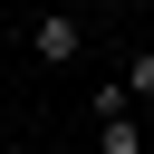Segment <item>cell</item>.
Masks as SVG:
<instances>
[{"instance_id":"obj_4","label":"cell","mask_w":154,"mask_h":154,"mask_svg":"<svg viewBox=\"0 0 154 154\" xmlns=\"http://www.w3.org/2000/svg\"><path fill=\"white\" fill-rule=\"evenodd\" d=\"M125 106H135L125 77H116V87H87V125H106V116H125Z\"/></svg>"},{"instance_id":"obj_1","label":"cell","mask_w":154,"mask_h":154,"mask_svg":"<svg viewBox=\"0 0 154 154\" xmlns=\"http://www.w3.org/2000/svg\"><path fill=\"white\" fill-rule=\"evenodd\" d=\"M29 58H38V67H77V58H87V19H67V10H48V19L29 29Z\"/></svg>"},{"instance_id":"obj_2","label":"cell","mask_w":154,"mask_h":154,"mask_svg":"<svg viewBox=\"0 0 154 154\" xmlns=\"http://www.w3.org/2000/svg\"><path fill=\"white\" fill-rule=\"evenodd\" d=\"M96 135V154H144V116L125 106V116H106V125H87Z\"/></svg>"},{"instance_id":"obj_6","label":"cell","mask_w":154,"mask_h":154,"mask_svg":"<svg viewBox=\"0 0 154 154\" xmlns=\"http://www.w3.org/2000/svg\"><path fill=\"white\" fill-rule=\"evenodd\" d=\"M144 154H154V135H144Z\"/></svg>"},{"instance_id":"obj_5","label":"cell","mask_w":154,"mask_h":154,"mask_svg":"<svg viewBox=\"0 0 154 154\" xmlns=\"http://www.w3.org/2000/svg\"><path fill=\"white\" fill-rule=\"evenodd\" d=\"M87 10H125V0H87Z\"/></svg>"},{"instance_id":"obj_3","label":"cell","mask_w":154,"mask_h":154,"mask_svg":"<svg viewBox=\"0 0 154 154\" xmlns=\"http://www.w3.org/2000/svg\"><path fill=\"white\" fill-rule=\"evenodd\" d=\"M125 96H135V116H154V48H135V67H125Z\"/></svg>"}]
</instances>
